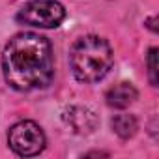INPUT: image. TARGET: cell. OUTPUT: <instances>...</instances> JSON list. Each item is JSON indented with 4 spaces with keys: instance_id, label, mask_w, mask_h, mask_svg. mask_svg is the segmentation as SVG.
Instances as JSON below:
<instances>
[{
    "instance_id": "1",
    "label": "cell",
    "mask_w": 159,
    "mask_h": 159,
    "mask_svg": "<svg viewBox=\"0 0 159 159\" xmlns=\"http://www.w3.org/2000/svg\"><path fill=\"white\" fill-rule=\"evenodd\" d=\"M2 71L6 83L19 92L47 88L54 75L49 39L34 32L13 36L2 52Z\"/></svg>"
},
{
    "instance_id": "2",
    "label": "cell",
    "mask_w": 159,
    "mask_h": 159,
    "mask_svg": "<svg viewBox=\"0 0 159 159\" xmlns=\"http://www.w3.org/2000/svg\"><path fill=\"white\" fill-rule=\"evenodd\" d=\"M112 49L99 36H84L77 39L69 51V66L77 81L98 83L112 67Z\"/></svg>"
},
{
    "instance_id": "3",
    "label": "cell",
    "mask_w": 159,
    "mask_h": 159,
    "mask_svg": "<svg viewBox=\"0 0 159 159\" xmlns=\"http://www.w3.org/2000/svg\"><path fill=\"white\" fill-rule=\"evenodd\" d=\"M64 17L66 10L56 0H28L17 13L19 23L38 28H56Z\"/></svg>"
},
{
    "instance_id": "4",
    "label": "cell",
    "mask_w": 159,
    "mask_h": 159,
    "mask_svg": "<svg viewBox=\"0 0 159 159\" xmlns=\"http://www.w3.org/2000/svg\"><path fill=\"white\" fill-rule=\"evenodd\" d=\"M8 142L17 155L30 157V155H38L45 148V133L36 122L23 120L11 125L8 133Z\"/></svg>"
},
{
    "instance_id": "5",
    "label": "cell",
    "mask_w": 159,
    "mask_h": 159,
    "mask_svg": "<svg viewBox=\"0 0 159 159\" xmlns=\"http://www.w3.org/2000/svg\"><path fill=\"white\" fill-rule=\"evenodd\" d=\"M64 122L79 135H90L98 127V116L86 107H69L64 112Z\"/></svg>"
},
{
    "instance_id": "6",
    "label": "cell",
    "mask_w": 159,
    "mask_h": 159,
    "mask_svg": "<svg viewBox=\"0 0 159 159\" xmlns=\"http://www.w3.org/2000/svg\"><path fill=\"white\" fill-rule=\"evenodd\" d=\"M139 98L137 90L133 84L129 83H120V84H114L112 88L107 90V105L109 107H114V109H125L129 105L135 103V99Z\"/></svg>"
},
{
    "instance_id": "7",
    "label": "cell",
    "mask_w": 159,
    "mask_h": 159,
    "mask_svg": "<svg viewBox=\"0 0 159 159\" xmlns=\"http://www.w3.org/2000/svg\"><path fill=\"white\" fill-rule=\"evenodd\" d=\"M137 127H139V124H137V118L133 114H116L112 118V129L122 139L133 137L137 133Z\"/></svg>"
},
{
    "instance_id": "8",
    "label": "cell",
    "mask_w": 159,
    "mask_h": 159,
    "mask_svg": "<svg viewBox=\"0 0 159 159\" xmlns=\"http://www.w3.org/2000/svg\"><path fill=\"white\" fill-rule=\"evenodd\" d=\"M148 75L152 86H157V49H150L148 52Z\"/></svg>"
},
{
    "instance_id": "9",
    "label": "cell",
    "mask_w": 159,
    "mask_h": 159,
    "mask_svg": "<svg viewBox=\"0 0 159 159\" xmlns=\"http://www.w3.org/2000/svg\"><path fill=\"white\" fill-rule=\"evenodd\" d=\"M153 23H155V17H153V19H150V21H148V26H150V28H152V30H153V32H155V30H157V28H155V25H153Z\"/></svg>"
}]
</instances>
